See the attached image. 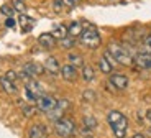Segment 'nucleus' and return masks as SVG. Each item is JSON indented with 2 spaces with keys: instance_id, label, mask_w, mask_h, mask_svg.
<instances>
[{
  "instance_id": "f257e3e1",
  "label": "nucleus",
  "mask_w": 151,
  "mask_h": 138,
  "mask_svg": "<svg viewBox=\"0 0 151 138\" xmlns=\"http://www.w3.org/2000/svg\"><path fill=\"white\" fill-rule=\"evenodd\" d=\"M107 122L112 128L115 138H125L128 131V118L118 110H110L107 113Z\"/></svg>"
},
{
  "instance_id": "f03ea898",
  "label": "nucleus",
  "mask_w": 151,
  "mask_h": 138,
  "mask_svg": "<svg viewBox=\"0 0 151 138\" xmlns=\"http://www.w3.org/2000/svg\"><path fill=\"white\" fill-rule=\"evenodd\" d=\"M107 51H109V54L113 58V61L118 63V64H122V66H132L133 64L132 53L128 51L127 46L122 45V43H118V41H112V43H109Z\"/></svg>"
},
{
  "instance_id": "7ed1b4c3",
  "label": "nucleus",
  "mask_w": 151,
  "mask_h": 138,
  "mask_svg": "<svg viewBox=\"0 0 151 138\" xmlns=\"http://www.w3.org/2000/svg\"><path fill=\"white\" fill-rule=\"evenodd\" d=\"M79 43L89 49H97L102 45V36L94 25H84L82 33L79 35Z\"/></svg>"
},
{
  "instance_id": "20e7f679",
  "label": "nucleus",
  "mask_w": 151,
  "mask_h": 138,
  "mask_svg": "<svg viewBox=\"0 0 151 138\" xmlns=\"http://www.w3.org/2000/svg\"><path fill=\"white\" fill-rule=\"evenodd\" d=\"M54 131L61 138H72L77 133V127H76V122L72 118L61 117L59 120L54 122Z\"/></svg>"
},
{
  "instance_id": "39448f33",
  "label": "nucleus",
  "mask_w": 151,
  "mask_h": 138,
  "mask_svg": "<svg viewBox=\"0 0 151 138\" xmlns=\"http://www.w3.org/2000/svg\"><path fill=\"white\" fill-rule=\"evenodd\" d=\"M145 30L141 28V26H133V28H130V30H127L125 31V35H123V40L128 43V45H132V46H135L136 43H140V41H143L145 40Z\"/></svg>"
},
{
  "instance_id": "423d86ee",
  "label": "nucleus",
  "mask_w": 151,
  "mask_h": 138,
  "mask_svg": "<svg viewBox=\"0 0 151 138\" xmlns=\"http://www.w3.org/2000/svg\"><path fill=\"white\" fill-rule=\"evenodd\" d=\"M36 108L40 110V112H45L48 113L49 110H53L54 107L58 105V100L53 97V95H49V94H43V95H40L36 100Z\"/></svg>"
},
{
  "instance_id": "0eeeda50",
  "label": "nucleus",
  "mask_w": 151,
  "mask_h": 138,
  "mask_svg": "<svg viewBox=\"0 0 151 138\" xmlns=\"http://www.w3.org/2000/svg\"><path fill=\"white\" fill-rule=\"evenodd\" d=\"M109 82H110V86L115 87L117 90H125L128 87L130 81H128V77L125 74H122V72H113V74H110Z\"/></svg>"
},
{
  "instance_id": "6e6552de",
  "label": "nucleus",
  "mask_w": 151,
  "mask_h": 138,
  "mask_svg": "<svg viewBox=\"0 0 151 138\" xmlns=\"http://www.w3.org/2000/svg\"><path fill=\"white\" fill-rule=\"evenodd\" d=\"M61 77L64 79L66 82H74L76 79L79 77V72H77V67H74L72 64H64L61 66V71H59Z\"/></svg>"
},
{
  "instance_id": "1a4fd4ad",
  "label": "nucleus",
  "mask_w": 151,
  "mask_h": 138,
  "mask_svg": "<svg viewBox=\"0 0 151 138\" xmlns=\"http://www.w3.org/2000/svg\"><path fill=\"white\" fill-rule=\"evenodd\" d=\"M133 64H136L141 69H151V53H136L133 56Z\"/></svg>"
},
{
  "instance_id": "9d476101",
  "label": "nucleus",
  "mask_w": 151,
  "mask_h": 138,
  "mask_svg": "<svg viewBox=\"0 0 151 138\" xmlns=\"http://www.w3.org/2000/svg\"><path fill=\"white\" fill-rule=\"evenodd\" d=\"M43 66H45V71L51 76H58L61 71V64H59V61H58V58H54V56L46 58Z\"/></svg>"
},
{
  "instance_id": "9b49d317",
  "label": "nucleus",
  "mask_w": 151,
  "mask_h": 138,
  "mask_svg": "<svg viewBox=\"0 0 151 138\" xmlns=\"http://www.w3.org/2000/svg\"><path fill=\"white\" fill-rule=\"evenodd\" d=\"M28 138H48V128L43 123H35L28 130Z\"/></svg>"
},
{
  "instance_id": "f8f14e48",
  "label": "nucleus",
  "mask_w": 151,
  "mask_h": 138,
  "mask_svg": "<svg viewBox=\"0 0 151 138\" xmlns=\"http://www.w3.org/2000/svg\"><path fill=\"white\" fill-rule=\"evenodd\" d=\"M38 43H40V46H43L45 49H53L54 46H56L58 40L53 36V33H43L38 38Z\"/></svg>"
},
{
  "instance_id": "ddd939ff",
  "label": "nucleus",
  "mask_w": 151,
  "mask_h": 138,
  "mask_svg": "<svg viewBox=\"0 0 151 138\" xmlns=\"http://www.w3.org/2000/svg\"><path fill=\"white\" fill-rule=\"evenodd\" d=\"M0 87H2L7 94H10V95H15V94L18 92L17 84H15V82H12L10 79H7L5 76H4V77H0Z\"/></svg>"
},
{
  "instance_id": "4468645a",
  "label": "nucleus",
  "mask_w": 151,
  "mask_h": 138,
  "mask_svg": "<svg viewBox=\"0 0 151 138\" xmlns=\"http://www.w3.org/2000/svg\"><path fill=\"white\" fill-rule=\"evenodd\" d=\"M84 30V23L82 22H71V25H68V36L72 38H79V35Z\"/></svg>"
},
{
  "instance_id": "2eb2a0df",
  "label": "nucleus",
  "mask_w": 151,
  "mask_h": 138,
  "mask_svg": "<svg viewBox=\"0 0 151 138\" xmlns=\"http://www.w3.org/2000/svg\"><path fill=\"white\" fill-rule=\"evenodd\" d=\"M25 87H27V89H30L33 94H36L38 97H40V95H43V94H46L45 89H43V86H41V84H40V82H38L35 77L30 79V81H27V86H25Z\"/></svg>"
},
{
  "instance_id": "dca6fc26",
  "label": "nucleus",
  "mask_w": 151,
  "mask_h": 138,
  "mask_svg": "<svg viewBox=\"0 0 151 138\" xmlns=\"http://www.w3.org/2000/svg\"><path fill=\"white\" fill-rule=\"evenodd\" d=\"M81 77H82L86 82H92V81L95 79V71H94V67L89 66V64H84V66L81 67Z\"/></svg>"
},
{
  "instance_id": "f3484780",
  "label": "nucleus",
  "mask_w": 151,
  "mask_h": 138,
  "mask_svg": "<svg viewBox=\"0 0 151 138\" xmlns=\"http://www.w3.org/2000/svg\"><path fill=\"white\" fill-rule=\"evenodd\" d=\"M113 64L115 63H112V61L109 59V58H105V56H102L100 59H99V69L104 72V74H112V71H113Z\"/></svg>"
},
{
  "instance_id": "a211bd4d",
  "label": "nucleus",
  "mask_w": 151,
  "mask_h": 138,
  "mask_svg": "<svg viewBox=\"0 0 151 138\" xmlns=\"http://www.w3.org/2000/svg\"><path fill=\"white\" fill-rule=\"evenodd\" d=\"M53 36L56 38V40H61V38H66L68 36V26L63 25V23H59V25H54L53 26Z\"/></svg>"
},
{
  "instance_id": "6ab92c4d",
  "label": "nucleus",
  "mask_w": 151,
  "mask_h": 138,
  "mask_svg": "<svg viewBox=\"0 0 151 138\" xmlns=\"http://www.w3.org/2000/svg\"><path fill=\"white\" fill-rule=\"evenodd\" d=\"M33 18H30V17H27L25 13H22V15L18 17V23L22 25V30L23 31H30L31 28H33Z\"/></svg>"
},
{
  "instance_id": "aec40b11",
  "label": "nucleus",
  "mask_w": 151,
  "mask_h": 138,
  "mask_svg": "<svg viewBox=\"0 0 151 138\" xmlns=\"http://www.w3.org/2000/svg\"><path fill=\"white\" fill-rule=\"evenodd\" d=\"M68 61L69 64H72L74 67H82L84 66V58L77 53H69L68 54Z\"/></svg>"
},
{
  "instance_id": "412c9836",
  "label": "nucleus",
  "mask_w": 151,
  "mask_h": 138,
  "mask_svg": "<svg viewBox=\"0 0 151 138\" xmlns=\"http://www.w3.org/2000/svg\"><path fill=\"white\" fill-rule=\"evenodd\" d=\"M82 125L95 131V130H97V127H99V122H97V118L92 117V115H84L82 117Z\"/></svg>"
},
{
  "instance_id": "4be33fe9",
  "label": "nucleus",
  "mask_w": 151,
  "mask_h": 138,
  "mask_svg": "<svg viewBox=\"0 0 151 138\" xmlns=\"http://www.w3.org/2000/svg\"><path fill=\"white\" fill-rule=\"evenodd\" d=\"M58 43H59V46H61L63 49H71V48H74V45H76V38L66 36V38H61V40H58Z\"/></svg>"
},
{
  "instance_id": "5701e85b",
  "label": "nucleus",
  "mask_w": 151,
  "mask_h": 138,
  "mask_svg": "<svg viewBox=\"0 0 151 138\" xmlns=\"http://www.w3.org/2000/svg\"><path fill=\"white\" fill-rule=\"evenodd\" d=\"M82 100H86V102H95V100H97V94H95L92 89L84 90V94H82Z\"/></svg>"
},
{
  "instance_id": "b1692460",
  "label": "nucleus",
  "mask_w": 151,
  "mask_h": 138,
  "mask_svg": "<svg viewBox=\"0 0 151 138\" xmlns=\"http://www.w3.org/2000/svg\"><path fill=\"white\" fill-rule=\"evenodd\" d=\"M36 110H38V108L35 107V105H23V107H22V112H23V115H25V117L36 115Z\"/></svg>"
},
{
  "instance_id": "393cba45",
  "label": "nucleus",
  "mask_w": 151,
  "mask_h": 138,
  "mask_svg": "<svg viewBox=\"0 0 151 138\" xmlns=\"http://www.w3.org/2000/svg\"><path fill=\"white\" fill-rule=\"evenodd\" d=\"M0 13H2V15H5V17H13L15 15V8L12 7V5H2V7H0Z\"/></svg>"
},
{
  "instance_id": "a878e982",
  "label": "nucleus",
  "mask_w": 151,
  "mask_h": 138,
  "mask_svg": "<svg viewBox=\"0 0 151 138\" xmlns=\"http://www.w3.org/2000/svg\"><path fill=\"white\" fill-rule=\"evenodd\" d=\"M79 135L82 138H94V130H91V128L81 125V127H79Z\"/></svg>"
},
{
  "instance_id": "bb28decb",
  "label": "nucleus",
  "mask_w": 151,
  "mask_h": 138,
  "mask_svg": "<svg viewBox=\"0 0 151 138\" xmlns=\"http://www.w3.org/2000/svg\"><path fill=\"white\" fill-rule=\"evenodd\" d=\"M12 7L15 8V12H20V13H25V10H27L23 0H13V2H12Z\"/></svg>"
},
{
  "instance_id": "cd10ccee",
  "label": "nucleus",
  "mask_w": 151,
  "mask_h": 138,
  "mask_svg": "<svg viewBox=\"0 0 151 138\" xmlns=\"http://www.w3.org/2000/svg\"><path fill=\"white\" fill-rule=\"evenodd\" d=\"M25 97H27L28 100L31 102V104H36V100H38V95H36V94H33L30 89H27V87H25Z\"/></svg>"
},
{
  "instance_id": "c85d7f7f",
  "label": "nucleus",
  "mask_w": 151,
  "mask_h": 138,
  "mask_svg": "<svg viewBox=\"0 0 151 138\" xmlns=\"http://www.w3.org/2000/svg\"><path fill=\"white\" fill-rule=\"evenodd\" d=\"M143 48L146 53H151V35H146L143 40Z\"/></svg>"
},
{
  "instance_id": "c756f323",
  "label": "nucleus",
  "mask_w": 151,
  "mask_h": 138,
  "mask_svg": "<svg viewBox=\"0 0 151 138\" xmlns=\"http://www.w3.org/2000/svg\"><path fill=\"white\" fill-rule=\"evenodd\" d=\"M5 77H7V79H10L12 82H15V84H17V81H18V79H20V76L17 74L15 71H8L7 74H5Z\"/></svg>"
},
{
  "instance_id": "7c9ffc66",
  "label": "nucleus",
  "mask_w": 151,
  "mask_h": 138,
  "mask_svg": "<svg viewBox=\"0 0 151 138\" xmlns=\"http://www.w3.org/2000/svg\"><path fill=\"white\" fill-rule=\"evenodd\" d=\"M5 26H7V28H15L17 20L13 18V17H7V20H5Z\"/></svg>"
},
{
  "instance_id": "2f4dec72",
  "label": "nucleus",
  "mask_w": 151,
  "mask_h": 138,
  "mask_svg": "<svg viewBox=\"0 0 151 138\" xmlns=\"http://www.w3.org/2000/svg\"><path fill=\"white\" fill-rule=\"evenodd\" d=\"M63 7H64V5H63V0H53V8L56 12H61Z\"/></svg>"
},
{
  "instance_id": "473e14b6",
  "label": "nucleus",
  "mask_w": 151,
  "mask_h": 138,
  "mask_svg": "<svg viewBox=\"0 0 151 138\" xmlns=\"http://www.w3.org/2000/svg\"><path fill=\"white\" fill-rule=\"evenodd\" d=\"M77 2H79V0H63V5H64V7H76V5H77Z\"/></svg>"
},
{
  "instance_id": "72a5a7b5",
  "label": "nucleus",
  "mask_w": 151,
  "mask_h": 138,
  "mask_svg": "<svg viewBox=\"0 0 151 138\" xmlns=\"http://www.w3.org/2000/svg\"><path fill=\"white\" fill-rule=\"evenodd\" d=\"M133 138H146V137H145L143 133H135V135H133Z\"/></svg>"
},
{
  "instance_id": "f704fd0d",
  "label": "nucleus",
  "mask_w": 151,
  "mask_h": 138,
  "mask_svg": "<svg viewBox=\"0 0 151 138\" xmlns=\"http://www.w3.org/2000/svg\"><path fill=\"white\" fill-rule=\"evenodd\" d=\"M146 118H148V122H151V110H148V112H146Z\"/></svg>"
},
{
  "instance_id": "c9c22d12",
  "label": "nucleus",
  "mask_w": 151,
  "mask_h": 138,
  "mask_svg": "<svg viewBox=\"0 0 151 138\" xmlns=\"http://www.w3.org/2000/svg\"><path fill=\"white\" fill-rule=\"evenodd\" d=\"M150 133H151V127H150Z\"/></svg>"
},
{
  "instance_id": "e433bc0d",
  "label": "nucleus",
  "mask_w": 151,
  "mask_h": 138,
  "mask_svg": "<svg viewBox=\"0 0 151 138\" xmlns=\"http://www.w3.org/2000/svg\"><path fill=\"white\" fill-rule=\"evenodd\" d=\"M23 2H25V0H23Z\"/></svg>"
}]
</instances>
